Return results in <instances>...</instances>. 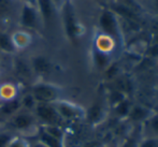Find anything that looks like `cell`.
<instances>
[{
	"mask_svg": "<svg viewBox=\"0 0 158 147\" xmlns=\"http://www.w3.org/2000/svg\"><path fill=\"white\" fill-rule=\"evenodd\" d=\"M127 98L126 93L124 92L123 90H119V89H115V90H112L109 95V103L112 108H114L115 105L122 102L123 100H125Z\"/></svg>",
	"mask_w": 158,
	"mask_h": 147,
	"instance_id": "25",
	"label": "cell"
},
{
	"mask_svg": "<svg viewBox=\"0 0 158 147\" xmlns=\"http://www.w3.org/2000/svg\"><path fill=\"white\" fill-rule=\"evenodd\" d=\"M40 129L48 134L52 135L53 137H56L63 142H64V140H66V132L61 126H41Z\"/></svg>",
	"mask_w": 158,
	"mask_h": 147,
	"instance_id": "22",
	"label": "cell"
},
{
	"mask_svg": "<svg viewBox=\"0 0 158 147\" xmlns=\"http://www.w3.org/2000/svg\"><path fill=\"white\" fill-rule=\"evenodd\" d=\"M37 135H38V141L42 142L44 145H46L48 147H66L64 142L56 139V137H53L52 135L48 134V133L44 132L41 129L39 130Z\"/></svg>",
	"mask_w": 158,
	"mask_h": 147,
	"instance_id": "19",
	"label": "cell"
},
{
	"mask_svg": "<svg viewBox=\"0 0 158 147\" xmlns=\"http://www.w3.org/2000/svg\"><path fill=\"white\" fill-rule=\"evenodd\" d=\"M153 114H154L153 108H150L145 105H141V104H133L127 119L135 124L143 125Z\"/></svg>",
	"mask_w": 158,
	"mask_h": 147,
	"instance_id": "11",
	"label": "cell"
},
{
	"mask_svg": "<svg viewBox=\"0 0 158 147\" xmlns=\"http://www.w3.org/2000/svg\"><path fill=\"white\" fill-rule=\"evenodd\" d=\"M35 118L41 126H61V118L52 103H38L33 111Z\"/></svg>",
	"mask_w": 158,
	"mask_h": 147,
	"instance_id": "7",
	"label": "cell"
},
{
	"mask_svg": "<svg viewBox=\"0 0 158 147\" xmlns=\"http://www.w3.org/2000/svg\"><path fill=\"white\" fill-rule=\"evenodd\" d=\"M148 54L150 56L154 57V58H158V44L154 43L148 51Z\"/></svg>",
	"mask_w": 158,
	"mask_h": 147,
	"instance_id": "30",
	"label": "cell"
},
{
	"mask_svg": "<svg viewBox=\"0 0 158 147\" xmlns=\"http://www.w3.org/2000/svg\"><path fill=\"white\" fill-rule=\"evenodd\" d=\"M11 39H12V42L17 52L26 50L32 43V35L27 30L24 29L16 30L11 33Z\"/></svg>",
	"mask_w": 158,
	"mask_h": 147,
	"instance_id": "13",
	"label": "cell"
},
{
	"mask_svg": "<svg viewBox=\"0 0 158 147\" xmlns=\"http://www.w3.org/2000/svg\"><path fill=\"white\" fill-rule=\"evenodd\" d=\"M16 1H23V2H27L28 0H16Z\"/></svg>",
	"mask_w": 158,
	"mask_h": 147,
	"instance_id": "36",
	"label": "cell"
},
{
	"mask_svg": "<svg viewBox=\"0 0 158 147\" xmlns=\"http://www.w3.org/2000/svg\"><path fill=\"white\" fill-rule=\"evenodd\" d=\"M9 124L12 130H14L15 132H19L22 137L38 134L40 130V125L33 112L25 110H21L9 118Z\"/></svg>",
	"mask_w": 158,
	"mask_h": 147,
	"instance_id": "4",
	"label": "cell"
},
{
	"mask_svg": "<svg viewBox=\"0 0 158 147\" xmlns=\"http://www.w3.org/2000/svg\"><path fill=\"white\" fill-rule=\"evenodd\" d=\"M92 57L93 62L98 70H106L112 64V54L101 52L94 46L92 50Z\"/></svg>",
	"mask_w": 158,
	"mask_h": 147,
	"instance_id": "14",
	"label": "cell"
},
{
	"mask_svg": "<svg viewBox=\"0 0 158 147\" xmlns=\"http://www.w3.org/2000/svg\"><path fill=\"white\" fill-rule=\"evenodd\" d=\"M0 71H1V61H0Z\"/></svg>",
	"mask_w": 158,
	"mask_h": 147,
	"instance_id": "37",
	"label": "cell"
},
{
	"mask_svg": "<svg viewBox=\"0 0 158 147\" xmlns=\"http://www.w3.org/2000/svg\"><path fill=\"white\" fill-rule=\"evenodd\" d=\"M59 9L64 33L70 41L75 42L84 33V27L77 17L71 0H66Z\"/></svg>",
	"mask_w": 158,
	"mask_h": 147,
	"instance_id": "1",
	"label": "cell"
},
{
	"mask_svg": "<svg viewBox=\"0 0 158 147\" xmlns=\"http://www.w3.org/2000/svg\"><path fill=\"white\" fill-rule=\"evenodd\" d=\"M14 134L10 131H0V147H8Z\"/></svg>",
	"mask_w": 158,
	"mask_h": 147,
	"instance_id": "29",
	"label": "cell"
},
{
	"mask_svg": "<svg viewBox=\"0 0 158 147\" xmlns=\"http://www.w3.org/2000/svg\"><path fill=\"white\" fill-rule=\"evenodd\" d=\"M19 101H21L22 110L29 111V112H33L38 104V102L35 101V99L30 92H27L19 97Z\"/></svg>",
	"mask_w": 158,
	"mask_h": 147,
	"instance_id": "23",
	"label": "cell"
},
{
	"mask_svg": "<svg viewBox=\"0 0 158 147\" xmlns=\"http://www.w3.org/2000/svg\"><path fill=\"white\" fill-rule=\"evenodd\" d=\"M138 147H158V139L153 137H141Z\"/></svg>",
	"mask_w": 158,
	"mask_h": 147,
	"instance_id": "28",
	"label": "cell"
},
{
	"mask_svg": "<svg viewBox=\"0 0 158 147\" xmlns=\"http://www.w3.org/2000/svg\"><path fill=\"white\" fill-rule=\"evenodd\" d=\"M55 110L63 121H74L85 119V108L77 103H73L66 99H60L53 102Z\"/></svg>",
	"mask_w": 158,
	"mask_h": 147,
	"instance_id": "5",
	"label": "cell"
},
{
	"mask_svg": "<svg viewBox=\"0 0 158 147\" xmlns=\"http://www.w3.org/2000/svg\"><path fill=\"white\" fill-rule=\"evenodd\" d=\"M19 24L21 27L24 28V30H39L43 26L41 17L35 4L30 3L29 1L24 2L19 12Z\"/></svg>",
	"mask_w": 158,
	"mask_h": 147,
	"instance_id": "6",
	"label": "cell"
},
{
	"mask_svg": "<svg viewBox=\"0 0 158 147\" xmlns=\"http://www.w3.org/2000/svg\"><path fill=\"white\" fill-rule=\"evenodd\" d=\"M0 53L9 55H16L17 51L11 39V35L4 31H0Z\"/></svg>",
	"mask_w": 158,
	"mask_h": 147,
	"instance_id": "18",
	"label": "cell"
},
{
	"mask_svg": "<svg viewBox=\"0 0 158 147\" xmlns=\"http://www.w3.org/2000/svg\"><path fill=\"white\" fill-rule=\"evenodd\" d=\"M153 111H154V113L158 114V104L157 105H155V108H153Z\"/></svg>",
	"mask_w": 158,
	"mask_h": 147,
	"instance_id": "34",
	"label": "cell"
},
{
	"mask_svg": "<svg viewBox=\"0 0 158 147\" xmlns=\"http://www.w3.org/2000/svg\"><path fill=\"white\" fill-rule=\"evenodd\" d=\"M132 102L130 101V100L128 99V98H126L125 100H123L122 102H119L117 105H115L114 108H113V110H114V113L116 114L117 117L119 118H126L128 117L129 113H130V110L131 108H132Z\"/></svg>",
	"mask_w": 158,
	"mask_h": 147,
	"instance_id": "21",
	"label": "cell"
},
{
	"mask_svg": "<svg viewBox=\"0 0 158 147\" xmlns=\"http://www.w3.org/2000/svg\"><path fill=\"white\" fill-rule=\"evenodd\" d=\"M19 97L17 85L11 82H3L0 84V102L10 101Z\"/></svg>",
	"mask_w": 158,
	"mask_h": 147,
	"instance_id": "15",
	"label": "cell"
},
{
	"mask_svg": "<svg viewBox=\"0 0 158 147\" xmlns=\"http://www.w3.org/2000/svg\"><path fill=\"white\" fill-rule=\"evenodd\" d=\"M53 1H54L55 3H56V6H58V8H60V6H61V4H63L64 2L66 1V0H53Z\"/></svg>",
	"mask_w": 158,
	"mask_h": 147,
	"instance_id": "32",
	"label": "cell"
},
{
	"mask_svg": "<svg viewBox=\"0 0 158 147\" xmlns=\"http://www.w3.org/2000/svg\"><path fill=\"white\" fill-rule=\"evenodd\" d=\"M0 54H1V53H0Z\"/></svg>",
	"mask_w": 158,
	"mask_h": 147,
	"instance_id": "39",
	"label": "cell"
},
{
	"mask_svg": "<svg viewBox=\"0 0 158 147\" xmlns=\"http://www.w3.org/2000/svg\"><path fill=\"white\" fill-rule=\"evenodd\" d=\"M16 0H0V19L12 13Z\"/></svg>",
	"mask_w": 158,
	"mask_h": 147,
	"instance_id": "24",
	"label": "cell"
},
{
	"mask_svg": "<svg viewBox=\"0 0 158 147\" xmlns=\"http://www.w3.org/2000/svg\"><path fill=\"white\" fill-rule=\"evenodd\" d=\"M30 93L38 103H53L63 99L64 88L46 81H35L30 87Z\"/></svg>",
	"mask_w": 158,
	"mask_h": 147,
	"instance_id": "3",
	"label": "cell"
},
{
	"mask_svg": "<svg viewBox=\"0 0 158 147\" xmlns=\"http://www.w3.org/2000/svg\"><path fill=\"white\" fill-rule=\"evenodd\" d=\"M99 27L101 33L110 37L114 41L116 47L124 45V35L119 25L118 16L111 9H104L99 17Z\"/></svg>",
	"mask_w": 158,
	"mask_h": 147,
	"instance_id": "2",
	"label": "cell"
},
{
	"mask_svg": "<svg viewBox=\"0 0 158 147\" xmlns=\"http://www.w3.org/2000/svg\"><path fill=\"white\" fill-rule=\"evenodd\" d=\"M21 110L22 105L21 101H19V97L14 100H10V101L0 102V116L10 118Z\"/></svg>",
	"mask_w": 158,
	"mask_h": 147,
	"instance_id": "17",
	"label": "cell"
},
{
	"mask_svg": "<svg viewBox=\"0 0 158 147\" xmlns=\"http://www.w3.org/2000/svg\"><path fill=\"white\" fill-rule=\"evenodd\" d=\"M155 4H156V8H157V10H158V0H155Z\"/></svg>",
	"mask_w": 158,
	"mask_h": 147,
	"instance_id": "35",
	"label": "cell"
},
{
	"mask_svg": "<svg viewBox=\"0 0 158 147\" xmlns=\"http://www.w3.org/2000/svg\"><path fill=\"white\" fill-rule=\"evenodd\" d=\"M8 147H30V143L25 137L14 135L9 143Z\"/></svg>",
	"mask_w": 158,
	"mask_h": 147,
	"instance_id": "27",
	"label": "cell"
},
{
	"mask_svg": "<svg viewBox=\"0 0 158 147\" xmlns=\"http://www.w3.org/2000/svg\"><path fill=\"white\" fill-rule=\"evenodd\" d=\"M101 147H106V146H101Z\"/></svg>",
	"mask_w": 158,
	"mask_h": 147,
	"instance_id": "38",
	"label": "cell"
},
{
	"mask_svg": "<svg viewBox=\"0 0 158 147\" xmlns=\"http://www.w3.org/2000/svg\"><path fill=\"white\" fill-rule=\"evenodd\" d=\"M93 46L97 48V50L101 51V52L110 53V54H112L114 48L116 47L114 41H113L110 37H108V35H103V33H101V32L96 35Z\"/></svg>",
	"mask_w": 158,
	"mask_h": 147,
	"instance_id": "16",
	"label": "cell"
},
{
	"mask_svg": "<svg viewBox=\"0 0 158 147\" xmlns=\"http://www.w3.org/2000/svg\"><path fill=\"white\" fill-rule=\"evenodd\" d=\"M12 66L14 73L19 79L24 81H33L35 79L29 59H26L25 57L19 56V55H14Z\"/></svg>",
	"mask_w": 158,
	"mask_h": 147,
	"instance_id": "9",
	"label": "cell"
},
{
	"mask_svg": "<svg viewBox=\"0 0 158 147\" xmlns=\"http://www.w3.org/2000/svg\"><path fill=\"white\" fill-rule=\"evenodd\" d=\"M30 147H48V146L44 145L42 142H40V141H38V140H37V141H35L33 144H30Z\"/></svg>",
	"mask_w": 158,
	"mask_h": 147,
	"instance_id": "31",
	"label": "cell"
},
{
	"mask_svg": "<svg viewBox=\"0 0 158 147\" xmlns=\"http://www.w3.org/2000/svg\"><path fill=\"white\" fill-rule=\"evenodd\" d=\"M35 76L44 77L54 71V63L45 55H35L29 59Z\"/></svg>",
	"mask_w": 158,
	"mask_h": 147,
	"instance_id": "8",
	"label": "cell"
},
{
	"mask_svg": "<svg viewBox=\"0 0 158 147\" xmlns=\"http://www.w3.org/2000/svg\"><path fill=\"white\" fill-rule=\"evenodd\" d=\"M141 132L140 131H133L130 135L123 142L121 147H138L139 146V142L141 140Z\"/></svg>",
	"mask_w": 158,
	"mask_h": 147,
	"instance_id": "26",
	"label": "cell"
},
{
	"mask_svg": "<svg viewBox=\"0 0 158 147\" xmlns=\"http://www.w3.org/2000/svg\"><path fill=\"white\" fill-rule=\"evenodd\" d=\"M106 116V108L99 102H96L85 110V119L90 125H99L104 120Z\"/></svg>",
	"mask_w": 158,
	"mask_h": 147,
	"instance_id": "12",
	"label": "cell"
},
{
	"mask_svg": "<svg viewBox=\"0 0 158 147\" xmlns=\"http://www.w3.org/2000/svg\"><path fill=\"white\" fill-rule=\"evenodd\" d=\"M143 129L146 132H150L146 137H153L158 139V114L154 113L143 124Z\"/></svg>",
	"mask_w": 158,
	"mask_h": 147,
	"instance_id": "20",
	"label": "cell"
},
{
	"mask_svg": "<svg viewBox=\"0 0 158 147\" xmlns=\"http://www.w3.org/2000/svg\"><path fill=\"white\" fill-rule=\"evenodd\" d=\"M154 43L158 44V32L154 35Z\"/></svg>",
	"mask_w": 158,
	"mask_h": 147,
	"instance_id": "33",
	"label": "cell"
},
{
	"mask_svg": "<svg viewBox=\"0 0 158 147\" xmlns=\"http://www.w3.org/2000/svg\"><path fill=\"white\" fill-rule=\"evenodd\" d=\"M35 6L43 25H48L55 18L58 6L53 0H35Z\"/></svg>",
	"mask_w": 158,
	"mask_h": 147,
	"instance_id": "10",
	"label": "cell"
}]
</instances>
